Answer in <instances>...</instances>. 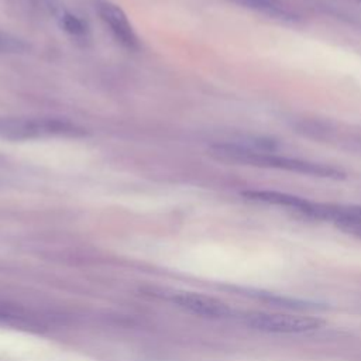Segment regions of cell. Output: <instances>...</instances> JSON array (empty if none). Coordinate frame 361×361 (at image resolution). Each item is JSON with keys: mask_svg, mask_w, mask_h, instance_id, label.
I'll use <instances>...</instances> for the list:
<instances>
[{"mask_svg": "<svg viewBox=\"0 0 361 361\" xmlns=\"http://www.w3.org/2000/svg\"><path fill=\"white\" fill-rule=\"evenodd\" d=\"M272 141H252L250 144L245 142H226V144H214L210 147L209 154L223 162L251 165L259 168H274L283 169L296 173H305L310 176L330 178V179H341L344 178V172L324 164L289 158L274 154Z\"/></svg>", "mask_w": 361, "mask_h": 361, "instance_id": "cell-1", "label": "cell"}, {"mask_svg": "<svg viewBox=\"0 0 361 361\" xmlns=\"http://www.w3.org/2000/svg\"><path fill=\"white\" fill-rule=\"evenodd\" d=\"M83 130L78 126L55 118H17L0 121V135L10 140H30L49 135H82Z\"/></svg>", "mask_w": 361, "mask_h": 361, "instance_id": "cell-2", "label": "cell"}, {"mask_svg": "<svg viewBox=\"0 0 361 361\" xmlns=\"http://www.w3.org/2000/svg\"><path fill=\"white\" fill-rule=\"evenodd\" d=\"M247 326L267 333H305L320 329L324 322L313 316L251 312L244 316Z\"/></svg>", "mask_w": 361, "mask_h": 361, "instance_id": "cell-3", "label": "cell"}, {"mask_svg": "<svg viewBox=\"0 0 361 361\" xmlns=\"http://www.w3.org/2000/svg\"><path fill=\"white\" fill-rule=\"evenodd\" d=\"M99 13L102 20L110 27V31L117 41H120L128 49L138 48V38L120 7L111 3H103L99 7Z\"/></svg>", "mask_w": 361, "mask_h": 361, "instance_id": "cell-4", "label": "cell"}, {"mask_svg": "<svg viewBox=\"0 0 361 361\" xmlns=\"http://www.w3.org/2000/svg\"><path fill=\"white\" fill-rule=\"evenodd\" d=\"M173 302H176L178 306L204 317H226L230 314V307L224 302L200 293H178L173 296Z\"/></svg>", "mask_w": 361, "mask_h": 361, "instance_id": "cell-5", "label": "cell"}, {"mask_svg": "<svg viewBox=\"0 0 361 361\" xmlns=\"http://www.w3.org/2000/svg\"><path fill=\"white\" fill-rule=\"evenodd\" d=\"M243 196L252 202H261V203H267V204L288 207L300 214L305 212V209L310 203V200H306L303 197L293 196L289 193H281V192H275V190H247L243 193Z\"/></svg>", "mask_w": 361, "mask_h": 361, "instance_id": "cell-6", "label": "cell"}, {"mask_svg": "<svg viewBox=\"0 0 361 361\" xmlns=\"http://www.w3.org/2000/svg\"><path fill=\"white\" fill-rule=\"evenodd\" d=\"M245 7H250L258 13H262L271 18L283 21V23H295L299 17L281 0H238Z\"/></svg>", "mask_w": 361, "mask_h": 361, "instance_id": "cell-7", "label": "cell"}, {"mask_svg": "<svg viewBox=\"0 0 361 361\" xmlns=\"http://www.w3.org/2000/svg\"><path fill=\"white\" fill-rule=\"evenodd\" d=\"M258 299H262L271 305L286 307V309H295V310H313L319 309V305H314L312 302L295 299V298H288V296H281L275 293H257Z\"/></svg>", "mask_w": 361, "mask_h": 361, "instance_id": "cell-8", "label": "cell"}, {"mask_svg": "<svg viewBox=\"0 0 361 361\" xmlns=\"http://www.w3.org/2000/svg\"><path fill=\"white\" fill-rule=\"evenodd\" d=\"M61 25L63 27L65 31H68L75 37H80L86 34V24L73 14H69V13L63 14L61 18Z\"/></svg>", "mask_w": 361, "mask_h": 361, "instance_id": "cell-9", "label": "cell"}, {"mask_svg": "<svg viewBox=\"0 0 361 361\" xmlns=\"http://www.w3.org/2000/svg\"><path fill=\"white\" fill-rule=\"evenodd\" d=\"M14 42L13 41H10V39H4V37H1L0 35V49H3V48H11V45H13Z\"/></svg>", "mask_w": 361, "mask_h": 361, "instance_id": "cell-10", "label": "cell"}, {"mask_svg": "<svg viewBox=\"0 0 361 361\" xmlns=\"http://www.w3.org/2000/svg\"><path fill=\"white\" fill-rule=\"evenodd\" d=\"M355 1H358V3H361V0H355Z\"/></svg>", "mask_w": 361, "mask_h": 361, "instance_id": "cell-11", "label": "cell"}]
</instances>
